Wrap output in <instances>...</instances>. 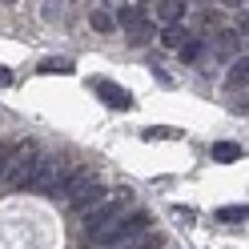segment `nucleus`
<instances>
[{
    "instance_id": "dca6fc26",
    "label": "nucleus",
    "mask_w": 249,
    "mask_h": 249,
    "mask_svg": "<svg viewBox=\"0 0 249 249\" xmlns=\"http://www.w3.org/2000/svg\"><path fill=\"white\" fill-rule=\"evenodd\" d=\"M17 145H20V141H4V145H0V181L8 177V165H12V153H17Z\"/></svg>"
},
{
    "instance_id": "2eb2a0df",
    "label": "nucleus",
    "mask_w": 249,
    "mask_h": 249,
    "mask_svg": "<svg viewBox=\"0 0 249 249\" xmlns=\"http://www.w3.org/2000/svg\"><path fill=\"white\" fill-rule=\"evenodd\" d=\"M92 28H101V33H113V28H117V17H113L108 8H97V12H92Z\"/></svg>"
},
{
    "instance_id": "4be33fe9",
    "label": "nucleus",
    "mask_w": 249,
    "mask_h": 249,
    "mask_svg": "<svg viewBox=\"0 0 249 249\" xmlns=\"http://www.w3.org/2000/svg\"><path fill=\"white\" fill-rule=\"evenodd\" d=\"M225 4H233V8H237V4H245V0H225Z\"/></svg>"
},
{
    "instance_id": "aec40b11",
    "label": "nucleus",
    "mask_w": 249,
    "mask_h": 249,
    "mask_svg": "<svg viewBox=\"0 0 249 249\" xmlns=\"http://www.w3.org/2000/svg\"><path fill=\"white\" fill-rule=\"evenodd\" d=\"M101 4H105V8H121L124 0H101Z\"/></svg>"
},
{
    "instance_id": "423d86ee",
    "label": "nucleus",
    "mask_w": 249,
    "mask_h": 249,
    "mask_svg": "<svg viewBox=\"0 0 249 249\" xmlns=\"http://www.w3.org/2000/svg\"><path fill=\"white\" fill-rule=\"evenodd\" d=\"M117 28H124L137 44L149 36V8L145 4H121L117 8Z\"/></svg>"
},
{
    "instance_id": "20e7f679",
    "label": "nucleus",
    "mask_w": 249,
    "mask_h": 249,
    "mask_svg": "<svg viewBox=\"0 0 249 249\" xmlns=\"http://www.w3.org/2000/svg\"><path fill=\"white\" fill-rule=\"evenodd\" d=\"M72 177V165L65 161V157H49L44 153V161H40V169H36V181H33V189L40 193V197H56L60 189H65V181Z\"/></svg>"
},
{
    "instance_id": "f257e3e1",
    "label": "nucleus",
    "mask_w": 249,
    "mask_h": 249,
    "mask_svg": "<svg viewBox=\"0 0 249 249\" xmlns=\"http://www.w3.org/2000/svg\"><path fill=\"white\" fill-rule=\"evenodd\" d=\"M145 229H149V213L141 209H133L129 217H117L113 225H105L101 233H92V237H85V245H124V241H133V237H145Z\"/></svg>"
},
{
    "instance_id": "39448f33",
    "label": "nucleus",
    "mask_w": 249,
    "mask_h": 249,
    "mask_svg": "<svg viewBox=\"0 0 249 249\" xmlns=\"http://www.w3.org/2000/svg\"><path fill=\"white\" fill-rule=\"evenodd\" d=\"M129 201H133V193H124V189H121V197H113V201H101V205L85 209V237L101 233L105 225H113L117 217H121L124 209H129Z\"/></svg>"
},
{
    "instance_id": "1a4fd4ad",
    "label": "nucleus",
    "mask_w": 249,
    "mask_h": 249,
    "mask_svg": "<svg viewBox=\"0 0 249 249\" xmlns=\"http://www.w3.org/2000/svg\"><path fill=\"white\" fill-rule=\"evenodd\" d=\"M181 17H185V0H161V4H157V20L177 24Z\"/></svg>"
},
{
    "instance_id": "f03ea898",
    "label": "nucleus",
    "mask_w": 249,
    "mask_h": 249,
    "mask_svg": "<svg viewBox=\"0 0 249 249\" xmlns=\"http://www.w3.org/2000/svg\"><path fill=\"white\" fill-rule=\"evenodd\" d=\"M56 197L65 201L69 209H92V205H101V201H105V185L97 177H89L85 169H72V177L65 181V189H60Z\"/></svg>"
},
{
    "instance_id": "6e6552de",
    "label": "nucleus",
    "mask_w": 249,
    "mask_h": 249,
    "mask_svg": "<svg viewBox=\"0 0 249 249\" xmlns=\"http://www.w3.org/2000/svg\"><path fill=\"white\" fill-rule=\"evenodd\" d=\"M225 85H229V89H245V85H249V56H241V60H233V65H229Z\"/></svg>"
},
{
    "instance_id": "7ed1b4c3",
    "label": "nucleus",
    "mask_w": 249,
    "mask_h": 249,
    "mask_svg": "<svg viewBox=\"0 0 249 249\" xmlns=\"http://www.w3.org/2000/svg\"><path fill=\"white\" fill-rule=\"evenodd\" d=\"M44 161V153L33 145V141H20L17 153H12V165H8V189H33V181H36V169Z\"/></svg>"
},
{
    "instance_id": "f8f14e48",
    "label": "nucleus",
    "mask_w": 249,
    "mask_h": 249,
    "mask_svg": "<svg viewBox=\"0 0 249 249\" xmlns=\"http://www.w3.org/2000/svg\"><path fill=\"white\" fill-rule=\"evenodd\" d=\"M217 221H225V225L249 221V205H221V209H217Z\"/></svg>"
},
{
    "instance_id": "412c9836",
    "label": "nucleus",
    "mask_w": 249,
    "mask_h": 249,
    "mask_svg": "<svg viewBox=\"0 0 249 249\" xmlns=\"http://www.w3.org/2000/svg\"><path fill=\"white\" fill-rule=\"evenodd\" d=\"M237 33H249V17H241V28H237Z\"/></svg>"
},
{
    "instance_id": "0eeeda50",
    "label": "nucleus",
    "mask_w": 249,
    "mask_h": 249,
    "mask_svg": "<svg viewBox=\"0 0 249 249\" xmlns=\"http://www.w3.org/2000/svg\"><path fill=\"white\" fill-rule=\"evenodd\" d=\"M92 89L101 92V101H105L108 108H133V92H129V89H121V85H113V81H92Z\"/></svg>"
},
{
    "instance_id": "9d476101",
    "label": "nucleus",
    "mask_w": 249,
    "mask_h": 249,
    "mask_svg": "<svg viewBox=\"0 0 249 249\" xmlns=\"http://www.w3.org/2000/svg\"><path fill=\"white\" fill-rule=\"evenodd\" d=\"M185 40H189V33L181 28V20H177V24H165V28H161V44H165V49H181Z\"/></svg>"
},
{
    "instance_id": "4468645a",
    "label": "nucleus",
    "mask_w": 249,
    "mask_h": 249,
    "mask_svg": "<svg viewBox=\"0 0 249 249\" xmlns=\"http://www.w3.org/2000/svg\"><path fill=\"white\" fill-rule=\"evenodd\" d=\"M113 249H161V237H157V233H145V237H133V241L113 245Z\"/></svg>"
},
{
    "instance_id": "f3484780",
    "label": "nucleus",
    "mask_w": 249,
    "mask_h": 249,
    "mask_svg": "<svg viewBox=\"0 0 249 249\" xmlns=\"http://www.w3.org/2000/svg\"><path fill=\"white\" fill-rule=\"evenodd\" d=\"M177 53H181V60H185V65H193V60L201 56V40H185Z\"/></svg>"
},
{
    "instance_id": "a211bd4d",
    "label": "nucleus",
    "mask_w": 249,
    "mask_h": 249,
    "mask_svg": "<svg viewBox=\"0 0 249 249\" xmlns=\"http://www.w3.org/2000/svg\"><path fill=\"white\" fill-rule=\"evenodd\" d=\"M153 137H169V141H173V137H181L177 129H145V141H153Z\"/></svg>"
},
{
    "instance_id": "6ab92c4d",
    "label": "nucleus",
    "mask_w": 249,
    "mask_h": 249,
    "mask_svg": "<svg viewBox=\"0 0 249 249\" xmlns=\"http://www.w3.org/2000/svg\"><path fill=\"white\" fill-rule=\"evenodd\" d=\"M4 85H12V72H8L4 65H0V89H4Z\"/></svg>"
},
{
    "instance_id": "ddd939ff",
    "label": "nucleus",
    "mask_w": 249,
    "mask_h": 249,
    "mask_svg": "<svg viewBox=\"0 0 249 249\" xmlns=\"http://www.w3.org/2000/svg\"><path fill=\"white\" fill-rule=\"evenodd\" d=\"M40 72H44V76H49V72L72 76V72H76V65H72V60H65V56H49V60H44V65H40Z\"/></svg>"
},
{
    "instance_id": "9b49d317",
    "label": "nucleus",
    "mask_w": 249,
    "mask_h": 249,
    "mask_svg": "<svg viewBox=\"0 0 249 249\" xmlns=\"http://www.w3.org/2000/svg\"><path fill=\"white\" fill-rule=\"evenodd\" d=\"M213 161H221V165L241 161V145H233V141H217V145H213Z\"/></svg>"
}]
</instances>
